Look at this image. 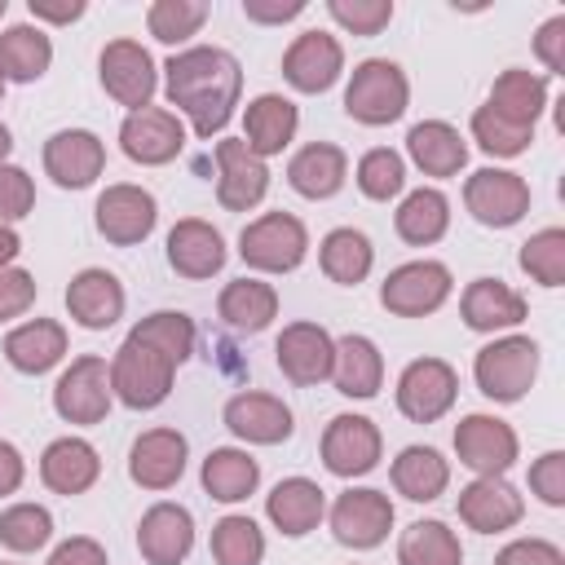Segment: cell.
Instances as JSON below:
<instances>
[{
  "label": "cell",
  "instance_id": "obj_48",
  "mask_svg": "<svg viewBox=\"0 0 565 565\" xmlns=\"http://www.w3.org/2000/svg\"><path fill=\"white\" fill-rule=\"evenodd\" d=\"M472 141H477L486 154L512 159V154H521V150L534 141V128L508 124V119H503V115H494L490 106H477V110H472Z\"/></svg>",
  "mask_w": 565,
  "mask_h": 565
},
{
  "label": "cell",
  "instance_id": "obj_41",
  "mask_svg": "<svg viewBox=\"0 0 565 565\" xmlns=\"http://www.w3.org/2000/svg\"><path fill=\"white\" fill-rule=\"evenodd\" d=\"M397 565H463V547L446 521H415L402 530Z\"/></svg>",
  "mask_w": 565,
  "mask_h": 565
},
{
  "label": "cell",
  "instance_id": "obj_5",
  "mask_svg": "<svg viewBox=\"0 0 565 565\" xmlns=\"http://www.w3.org/2000/svg\"><path fill=\"white\" fill-rule=\"evenodd\" d=\"M305 252H309V234L291 212H265L252 225H243V234H238L243 265H252L260 274H287L305 260Z\"/></svg>",
  "mask_w": 565,
  "mask_h": 565
},
{
  "label": "cell",
  "instance_id": "obj_34",
  "mask_svg": "<svg viewBox=\"0 0 565 565\" xmlns=\"http://www.w3.org/2000/svg\"><path fill=\"white\" fill-rule=\"evenodd\" d=\"M216 313H221V322H225L230 331L256 335V331H265V327L274 322V313H278V291H274L269 282H260V278H234V282H225V291H221V300H216Z\"/></svg>",
  "mask_w": 565,
  "mask_h": 565
},
{
  "label": "cell",
  "instance_id": "obj_57",
  "mask_svg": "<svg viewBox=\"0 0 565 565\" xmlns=\"http://www.w3.org/2000/svg\"><path fill=\"white\" fill-rule=\"evenodd\" d=\"M22 477H26V463H22L18 446L13 441H0V499L13 494L22 486Z\"/></svg>",
  "mask_w": 565,
  "mask_h": 565
},
{
  "label": "cell",
  "instance_id": "obj_45",
  "mask_svg": "<svg viewBox=\"0 0 565 565\" xmlns=\"http://www.w3.org/2000/svg\"><path fill=\"white\" fill-rule=\"evenodd\" d=\"M53 539V516L40 503H13L0 512V543L9 552H40Z\"/></svg>",
  "mask_w": 565,
  "mask_h": 565
},
{
  "label": "cell",
  "instance_id": "obj_6",
  "mask_svg": "<svg viewBox=\"0 0 565 565\" xmlns=\"http://www.w3.org/2000/svg\"><path fill=\"white\" fill-rule=\"evenodd\" d=\"M110 366L97 353L75 358L53 384V411L66 424H102L110 411Z\"/></svg>",
  "mask_w": 565,
  "mask_h": 565
},
{
  "label": "cell",
  "instance_id": "obj_53",
  "mask_svg": "<svg viewBox=\"0 0 565 565\" xmlns=\"http://www.w3.org/2000/svg\"><path fill=\"white\" fill-rule=\"evenodd\" d=\"M494 565H565V556H561V547L547 543V539H512V543L494 556Z\"/></svg>",
  "mask_w": 565,
  "mask_h": 565
},
{
  "label": "cell",
  "instance_id": "obj_59",
  "mask_svg": "<svg viewBox=\"0 0 565 565\" xmlns=\"http://www.w3.org/2000/svg\"><path fill=\"white\" fill-rule=\"evenodd\" d=\"M18 252H22V238H18L9 225H0V269H4V265H13V256H18Z\"/></svg>",
  "mask_w": 565,
  "mask_h": 565
},
{
  "label": "cell",
  "instance_id": "obj_15",
  "mask_svg": "<svg viewBox=\"0 0 565 565\" xmlns=\"http://www.w3.org/2000/svg\"><path fill=\"white\" fill-rule=\"evenodd\" d=\"M185 146V128L172 110L163 106H141L132 110L124 124H119V150L132 159V163H146V168H159V163H172Z\"/></svg>",
  "mask_w": 565,
  "mask_h": 565
},
{
  "label": "cell",
  "instance_id": "obj_32",
  "mask_svg": "<svg viewBox=\"0 0 565 565\" xmlns=\"http://www.w3.org/2000/svg\"><path fill=\"white\" fill-rule=\"evenodd\" d=\"M406 154L415 159V168L424 177H455L468 163V146L459 137V128H450L446 119H424L406 132Z\"/></svg>",
  "mask_w": 565,
  "mask_h": 565
},
{
  "label": "cell",
  "instance_id": "obj_21",
  "mask_svg": "<svg viewBox=\"0 0 565 565\" xmlns=\"http://www.w3.org/2000/svg\"><path fill=\"white\" fill-rule=\"evenodd\" d=\"M194 547V516L181 503H154L146 508L137 525V552L146 565H181Z\"/></svg>",
  "mask_w": 565,
  "mask_h": 565
},
{
  "label": "cell",
  "instance_id": "obj_2",
  "mask_svg": "<svg viewBox=\"0 0 565 565\" xmlns=\"http://www.w3.org/2000/svg\"><path fill=\"white\" fill-rule=\"evenodd\" d=\"M172 375L177 362L137 335H128L110 358V393L132 411H154L159 402H168Z\"/></svg>",
  "mask_w": 565,
  "mask_h": 565
},
{
  "label": "cell",
  "instance_id": "obj_50",
  "mask_svg": "<svg viewBox=\"0 0 565 565\" xmlns=\"http://www.w3.org/2000/svg\"><path fill=\"white\" fill-rule=\"evenodd\" d=\"M35 207V181L18 163H0V225L22 221Z\"/></svg>",
  "mask_w": 565,
  "mask_h": 565
},
{
  "label": "cell",
  "instance_id": "obj_22",
  "mask_svg": "<svg viewBox=\"0 0 565 565\" xmlns=\"http://www.w3.org/2000/svg\"><path fill=\"white\" fill-rule=\"evenodd\" d=\"M185 472V437L177 428H146L128 450V477L141 490H168Z\"/></svg>",
  "mask_w": 565,
  "mask_h": 565
},
{
  "label": "cell",
  "instance_id": "obj_18",
  "mask_svg": "<svg viewBox=\"0 0 565 565\" xmlns=\"http://www.w3.org/2000/svg\"><path fill=\"white\" fill-rule=\"evenodd\" d=\"M274 358H278V371L309 388V384H322L331 375V358H335V340L327 335V327L318 322H291L282 327L278 344H274Z\"/></svg>",
  "mask_w": 565,
  "mask_h": 565
},
{
  "label": "cell",
  "instance_id": "obj_62",
  "mask_svg": "<svg viewBox=\"0 0 565 565\" xmlns=\"http://www.w3.org/2000/svg\"><path fill=\"white\" fill-rule=\"evenodd\" d=\"M0 97H4V75H0Z\"/></svg>",
  "mask_w": 565,
  "mask_h": 565
},
{
  "label": "cell",
  "instance_id": "obj_25",
  "mask_svg": "<svg viewBox=\"0 0 565 565\" xmlns=\"http://www.w3.org/2000/svg\"><path fill=\"white\" fill-rule=\"evenodd\" d=\"M225 428L256 446H278L291 437V411L274 393H234L225 402Z\"/></svg>",
  "mask_w": 565,
  "mask_h": 565
},
{
  "label": "cell",
  "instance_id": "obj_20",
  "mask_svg": "<svg viewBox=\"0 0 565 565\" xmlns=\"http://www.w3.org/2000/svg\"><path fill=\"white\" fill-rule=\"evenodd\" d=\"M459 521L477 534H499L512 530L525 516V499L516 494V486H508L503 477H477L459 490Z\"/></svg>",
  "mask_w": 565,
  "mask_h": 565
},
{
  "label": "cell",
  "instance_id": "obj_46",
  "mask_svg": "<svg viewBox=\"0 0 565 565\" xmlns=\"http://www.w3.org/2000/svg\"><path fill=\"white\" fill-rule=\"evenodd\" d=\"M402 185H406V159H402L397 150L375 146V150H366V154L358 159V190H362L366 199L388 203L393 194H402Z\"/></svg>",
  "mask_w": 565,
  "mask_h": 565
},
{
  "label": "cell",
  "instance_id": "obj_55",
  "mask_svg": "<svg viewBox=\"0 0 565 565\" xmlns=\"http://www.w3.org/2000/svg\"><path fill=\"white\" fill-rule=\"evenodd\" d=\"M49 565H110V556H106V547H102L97 539L75 534V539H66V543L53 547Z\"/></svg>",
  "mask_w": 565,
  "mask_h": 565
},
{
  "label": "cell",
  "instance_id": "obj_8",
  "mask_svg": "<svg viewBox=\"0 0 565 565\" xmlns=\"http://www.w3.org/2000/svg\"><path fill=\"white\" fill-rule=\"evenodd\" d=\"M93 221H97V234L115 247H132V243H146L154 221H159V203L150 190L141 185H106L97 194V207H93Z\"/></svg>",
  "mask_w": 565,
  "mask_h": 565
},
{
  "label": "cell",
  "instance_id": "obj_12",
  "mask_svg": "<svg viewBox=\"0 0 565 565\" xmlns=\"http://www.w3.org/2000/svg\"><path fill=\"white\" fill-rule=\"evenodd\" d=\"M97 66H102V88L119 106H128V115L141 110V106H150V97L159 88V71H154V57L137 40H110L102 49V62Z\"/></svg>",
  "mask_w": 565,
  "mask_h": 565
},
{
  "label": "cell",
  "instance_id": "obj_38",
  "mask_svg": "<svg viewBox=\"0 0 565 565\" xmlns=\"http://www.w3.org/2000/svg\"><path fill=\"white\" fill-rule=\"evenodd\" d=\"M203 490L216 499V503H238L247 499L256 486H260V463L247 455V450H234V446H216L207 459H203Z\"/></svg>",
  "mask_w": 565,
  "mask_h": 565
},
{
  "label": "cell",
  "instance_id": "obj_44",
  "mask_svg": "<svg viewBox=\"0 0 565 565\" xmlns=\"http://www.w3.org/2000/svg\"><path fill=\"white\" fill-rule=\"evenodd\" d=\"M207 0H154L146 9V26L154 40L163 44H181L190 35H199V26L207 22Z\"/></svg>",
  "mask_w": 565,
  "mask_h": 565
},
{
  "label": "cell",
  "instance_id": "obj_28",
  "mask_svg": "<svg viewBox=\"0 0 565 565\" xmlns=\"http://www.w3.org/2000/svg\"><path fill=\"white\" fill-rule=\"evenodd\" d=\"M243 128H247V150L269 159V154H282V146L296 137L300 128V110L296 102H287L282 93H260L247 102V115H243Z\"/></svg>",
  "mask_w": 565,
  "mask_h": 565
},
{
  "label": "cell",
  "instance_id": "obj_14",
  "mask_svg": "<svg viewBox=\"0 0 565 565\" xmlns=\"http://www.w3.org/2000/svg\"><path fill=\"white\" fill-rule=\"evenodd\" d=\"M269 190V168L260 154L247 150L243 137H221L216 141V199L225 212H247L265 199Z\"/></svg>",
  "mask_w": 565,
  "mask_h": 565
},
{
  "label": "cell",
  "instance_id": "obj_56",
  "mask_svg": "<svg viewBox=\"0 0 565 565\" xmlns=\"http://www.w3.org/2000/svg\"><path fill=\"white\" fill-rule=\"evenodd\" d=\"M243 13L252 22H265V26H278V22H291L305 13V0H243Z\"/></svg>",
  "mask_w": 565,
  "mask_h": 565
},
{
  "label": "cell",
  "instance_id": "obj_58",
  "mask_svg": "<svg viewBox=\"0 0 565 565\" xmlns=\"http://www.w3.org/2000/svg\"><path fill=\"white\" fill-rule=\"evenodd\" d=\"M26 9H31V18H44V22H75V18H84V0H31Z\"/></svg>",
  "mask_w": 565,
  "mask_h": 565
},
{
  "label": "cell",
  "instance_id": "obj_3",
  "mask_svg": "<svg viewBox=\"0 0 565 565\" xmlns=\"http://www.w3.org/2000/svg\"><path fill=\"white\" fill-rule=\"evenodd\" d=\"M406 102H411V84H406V71L397 62L366 57V62L353 66L349 88H344L349 119H358L366 128H384V124L406 115Z\"/></svg>",
  "mask_w": 565,
  "mask_h": 565
},
{
  "label": "cell",
  "instance_id": "obj_27",
  "mask_svg": "<svg viewBox=\"0 0 565 565\" xmlns=\"http://www.w3.org/2000/svg\"><path fill=\"white\" fill-rule=\"evenodd\" d=\"M102 477V459L84 437H57L40 455V481L53 494H84Z\"/></svg>",
  "mask_w": 565,
  "mask_h": 565
},
{
  "label": "cell",
  "instance_id": "obj_36",
  "mask_svg": "<svg viewBox=\"0 0 565 565\" xmlns=\"http://www.w3.org/2000/svg\"><path fill=\"white\" fill-rule=\"evenodd\" d=\"M450 486V463L433 446H406L393 459V490L411 503H433Z\"/></svg>",
  "mask_w": 565,
  "mask_h": 565
},
{
  "label": "cell",
  "instance_id": "obj_49",
  "mask_svg": "<svg viewBox=\"0 0 565 565\" xmlns=\"http://www.w3.org/2000/svg\"><path fill=\"white\" fill-rule=\"evenodd\" d=\"M327 13L353 35H380L393 22V0H327Z\"/></svg>",
  "mask_w": 565,
  "mask_h": 565
},
{
  "label": "cell",
  "instance_id": "obj_24",
  "mask_svg": "<svg viewBox=\"0 0 565 565\" xmlns=\"http://www.w3.org/2000/svg\"><path fill=\"white\" fill-rule=\"evenodd\" d=\"M66 313L84 331H106L124 318V287L110 269H79L66 282Z\"/></svg>",
  "mask_w": 565,
  "mask_h": 565
},
{
  "label": "cell",
  "instance_id": "obj_47",
  "mask_svg": "<svg viewBox=\"0 0 565 565\" xmlns=\"http://www.w3.org/2000/svg\"><path fill=\"white\" fill-rule=\"evenodd\" d=\"M521 269L539 287H561L565 282V230H539L521 243Z\"/></svg>",
  "mask_w": 565,
  "mask_h": 565
},
{
  "label": "cell",
  "instance_id": "obj_37",
  "mask_svg": "<svg viewBox=\"0 0 565 565\" xmlns=\"http://www.w3.org/2000/svg\"><path fill=\"white\" fill-rule=\"evenodd\" d=\"M318 265H322V274H327L331 282L358 287V282L371 274V265H375V247H371V238H366L362 230L340 225V230H331V234L322 238Z\"/></svg>",
  "mask_w": 565,
  "mask_h": 565
},
{
  "label": "cell",
  "instance_id": "obj_13",
  "mask_svg": "<svg viewBox=\"0 0 565 565\" xmlns=\"http://www.w3.org/2000/svg\"><path fill=\"white\" fill-rule=\"evenodd\" d=\"M516 433L494 415H463L455 428V455L477 477H503L516 463Z\"/></svg>",
  "mask_w": 565,
  "mask_h": 565
},
{
  "label": "cell",
  "instance_id": "obj_10",
  "mask_svg": "<svg viewBox=\"0 0 565 565\" xmlns=\"http://www.w3.org/2000/svg\"><path fill=\"white\" fill-rule=\"evenodd\" d=\"M459 393V375L450 362L441 358H415L402 375H397V411L415 424H433L455 406Z\"/></svg>",
  "mask_w": 565,
  "mask_h": 565
},
{
  "label": "cell",
  "instance_id": "obj_61",
  "mask_svg": "<svg viewBox=\"0 0 565 565\" xmlns=\"http://www.w3.org/2000/svg\"><path fill=\"white\" fill-rule=\"evenodd\" d=\"M4 9H9V4H4V0H0V18H4Z\"/></svg>",
  "mask_w": 565,
  "mask_h": 565
},
{
  "label": "cell",
  "instance_id": "obj_42",
  "mask_svg": "<svg viewBox=\"0 0 565 565\" xmlns=\"http://www.w3.org/2000/svg\"><path fill=\"white\" fill-rule=\"evenodd\" d=\"M265 534L252 516H221L212 525V561L216 565H260Z\"/></svg>",
  "mask_w": 565,
  "mask_h": 565
},
{
  "label": "cell",
  "instance_id": "obj_40",
  "mask_svg": "<svg viewBox=\"0 0 565 565\" xmlns=\"http://www.w3.org/2000/svg\"><path fill=\"white\" fill-rule=\"evenodd\" d=\"M393 225H397V234H402L411 247H428V243H437V238L446 234V225H450V203H446L441 190L419 185V190H411V194L402 199V207L393 212Z\"/></svg>",
  "mask_w": 565,
  "mask_h": 565
},
{
  "label": "cell",
  "instance_id": "obj_33",
  "mask_svg": "<svg viewBox=\"0 0 565 565\" xmlns=\"http://www.w3.org/2000/svg\"><path fill=\"white\" fill-rule=\"evenodd\" d=\"M331 380L344 397H375L384 384V358L375 340L366 335H340L335 358H331Z\"/></svg>",
  "mask_w": 565,
  "mask_h": 565
},
{
  "label": "cell",
  "instance_id": "obj_19",
  "mask_svg": "<svg viewBox=\"0 0 565 565\" xmlns=\"http://www.w3.org/2000/svg\"><path fill=\"white\" fill-rule=\"evenodd\" d=\"M344 71V49L327 31H305L282 53V79L300 93H327Z\"/></svg>",
  "mask_w": 565,
  "mask_h": 565
},
{
  "label": "cell",
  "instance_id": "obj_35",
  "mask_svg": "<svg viewBox=\"0 0 565 565\" xmlns=\"http://www.w3.org/2000/svg\"><path fill=\"white\" fill-rule=\"evenodd\" d=\"M494 115H503L508 124H521V128H534V119L543 115V106H547V79L543 75H534V71H521V66H512V71H503L499 79H494V88H490V102H486Z\"/></svg>",
  "mask_w": 565,
  "mask_h": 565
},
{
  "label": "cell",
  "instance_id": "obj_31",
  "mask_svg": "<svg viewBox=\"0 0 565 565\" xmlns=\"http://www.w3.org/2000/svg\"><path fill=\"white\" fill-rule=\"evenodd\" d=\"M265 512H269V521H274L287 539H305L309 530H318V521H322V512H327V499H322L318 481H309V477H287V481H278V486L269 490Z\"/></svg>",
  "mask_w": 565,
  "mask_h": 565
},
{
  "label": "cell",
  "instance_id": "obj_52",
  "mask_svg": "<svg viewBox=\"0 0 565 565\" xmlns=\"http://www.w3.org/2000/svg\"><path fill=\"white\" fill-rule=\"evenodd\" d=\"M31 305H35V278L18 265H4L0 269V322L26 313Z\"/></svg>",
  "mask_w": 565,
  "mask_h": 565
},
{
  "label": "cell",
  "instance_id": "obj_1",
  "mask_svg": "<svg viewBox=\"0 0 565 565\" xmlns=\"http://www.w3.org/2000/svg\"><path fill=\"white\" fill-rule=\"evenodd\" d=\"M238 88H243V71H238L234 53H225L216 44L181 49L163 66V93L190 119L194 137H212L230 124V115L238 106Z\"/></svg>",
  "mask_w": 565,
  "mask_h": 565
},
{
  "label": "cell",
  "instance_id": "obj_60",
  "mask_svg": "<svg viewBox=\"0 0 565 565\" xmlns=\"http://www.w3.org/2000/svg\"><path fill=\"white\" fill-rule=\"evenodd\" d=\"M9 150H13V132H9L4 124H0V163L9 159Z\"/></svg>",
  "mask_w": 565,
  "mask_h": 565
},
{
  "label": "cell",
  "instance_id": "obj_4",
  "mask_svg": "<svg viewBox=\"0 0 565 565\" xmlns=\"http://www.w3.org/2000/svg\"><path fill=\"white\" fill-rule=\"evenodd\" d=\"M472 375H477V388H481L490 402H521L525 388H530L534 375H539V344H534L530 335L490 340V344L477 353Z\"/></svg>",
  "mask_w": 565,
  "mask_h": 565
},
{
  "label": "cell",
  "instance_id": "obj_7",
  "mask_svg": "<svg viewBox=\"0 0 565 565\" xmlns=\"http://www.w3.org/2000/svg\"><path fill=\"white\" fill-rule=\"evenodd\" d=\"M393 530V503L384 490H371V486H349L344 494H335L331 503V534L335 543L353 547V552H366V547H380Z\"/></svg>",
  "mask_w": 565,
  "mask_h": 565
},
{
  "label": "cell",
  "instance_id": "obj_30",
  "mask_svg": "<svg viewBox=\"0 0 565 565\" xmlns=\"http://www.w3.org/2000/svg\"><path fill=\"white\" fill-rule=\"evenodd\" d=\"M344 177H349V159H344V150L331 146V141H309V146L296 150L291 163H287V181H291V190L305 194V199H331V194H340Z\"/></svg>",
  "mask_w": 565,
  "mask_h": 565
},
{
  "label": "cell",
  "instance_id": "obj_16",
  "mask_svg": "<svg viewBox=\"0 0 565 565\" xmlns=\"http://www.w3.org/2000/svg\"><path fill=\"white\" fill-rule=\"evenodd\" d=\"M384 437L366 415H335L322 433V463L335 477H366L380 463Z\"/></svg>",
  "mask_w": 565,
  "mask_h": 565
},
{
  "label": "cell",
  "instance_id": "obj_54",
  "mask_svg": "<svg viewBox=\"0 0 565 565\" xmlns=\"http://www.w3.org/2000/svg\"><path fill=\"white\" fill-rule=\"evenodd\" d=\"M534 53L543 57V66H547L552 75H565V13H556V18H547V22L539 26Z\"/></svg>",
  "mask_w": 565,
  "mask_h": 565
},
{
  "label": "cell",
  "instance_id": "obj_26",
  "mask_svg": "<svg viewBox=\"0 0 565 565\" xmlns=\"http://www.w3.org/2000/svg\"><path fill=\"white\" fill-rule=\"evenodd\" d=\"M525 296L512 291L503 278H472L463 287V300H459V313L472 331H508L516 322H525Z\"/></svg>",
  "mask_w": 565,
  "mask_h": 565
},
{
  "label": "cell",
  "instance_id": "obj_9",
  "mask_svg": "<svg viewBox=\"0 0 565 565\" xmlns=\"http://www.w3.org/2000/svg\"><path fill=\"white\" fill-rule=\"evenodd\" d=\"M450 296V269L441 260H406L380 282V305L397 318H424Z\"/></svg>",
  "mask_w": 565,
  "mask_h": 565
},
{
  "label": "cell",
  "instance_id": "obj_23",
  "mask_svg": "<svg viewBox=\"0 0 565 565\" xmlns=\"http://www.w3.org/2000/svg\"><path fill=\"white\" fill-rule=\"evenodd\" d=\"M168 265L181 278H194V282L221 274V265H225V238H221V230L207 225V221H199V216L177 221L168 230Z\"/></svg>",
  "mask_w": 565,
  "mask_h": 565
},
{
  "label": "cell",
  "instance_id": "obj_43",
  "mask_svg": "<svg viewBox=\"0 0 565 565\" xmlns=\"http://www.w3.org/2000/svg\"><path fill=\"white\" fill-rule=\"evenodd\" d=\"M128 335H137V340H146V344H154V349H159V353H168L177 366L194 353V322H190L181 309H159V313L141 318Z\"/></svg>",
  "mask_w": 565,
  "mask_h": 565
},
{
  "label": "cell",
  "instance_id": "obj_11",
  "mask_svg": "<svg viewBox=\"0 0 565 565\" xmlns=\"http://www.w3.org/2000/svg\"><path fill=\"white\" fill-rule=\"evenodd\" d=\"M463 203L481 225L508 230L530 212V185H525V177H516L508 168H477L463 181Z\"/></svg>",
  "mask_w": 565,
  "mask_h": 565
},
{
  "label": "cell",
  "instance_id": "obj_29",
  "mask_svg": "<svg viewBox=\"0 0 565 565\" xmlns=\"http://www.w3.org/2000/svg\"><path fill=\"white\" fill-rule=\"evenodd\" d=\"M66 353V327L53 318H31L4 335V358L22 375H44Z\"/></svg>",
  "mask_w": 565,
  "mask_h": 565
},
{
  "label": "cell",
  "instance_id": "obj_39",
  "mask_svg": "<svg viewBox=\"0 0 565 565\" xmlns=\"http://www.w3.org/2000/svg\"><path fill=\"white\" fill-rule=\"evenodd\" d=\"M49 62H53V40H49L40 26L18 22V26H9V31L0 35V75H4V84H9V79H13V84L40 79V75L49 71Z\"/></svg>",
  "mask_w": 565,
  "mask_h": 565
},
{
  "label": "cell",
  "instance_id": "obj_17",
  "mask_svg": "<svg viewBox=\"0 0 565 565\" xmlns=\"http://www.w3.org/2000/svg\"><path fill=\"white\" fill-rule=\"evenodd\" d=\"M106 168V146L97 132L88 128H62L44 141V172L62 185V190H84L102 177Z\"/></svg>",
  "mask_w": 565,
  "mask_h": 565
},
{
  "label": "cell",
  "instance_id": "obj_51",
  "mask_svg": "<svg viewBox=\"0 0 565 565\" xmlns=\"http://www.w3.org/2000/svg\"><path fill=\"white\" fill-rule=\"evenodd\" d=\"M530 490L547 503V508H561L565 503V450H547L530 463Z\"/></svg>",
  "mask_w": 565,
  "mask_h": 565
}]
</instances>
